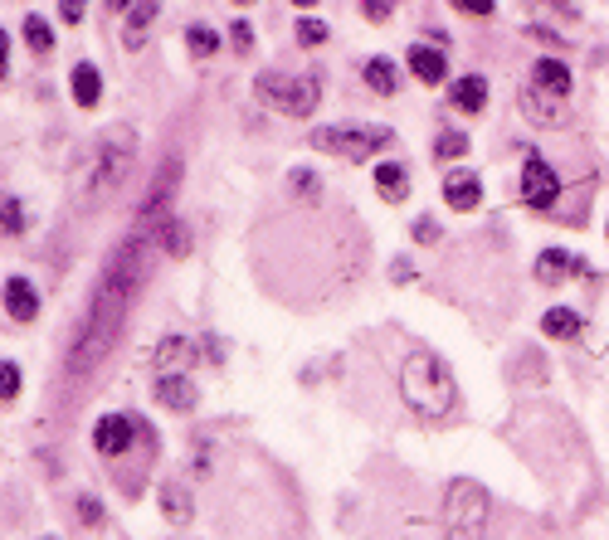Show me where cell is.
Segmentation results:
<instances>
[{
    "mask_svg": "<svg viewBox=\"0 0 609 540\" xmlns=\"http://www.w3.org/2000/svg\"><path fill=\"white\" fill-rule=\"evenodd\" d=\"M132 438H137V419H127V414H103L98 429H93V448H98L103 458H117V453L132 448Z\"/></svg>",
    "mask_w": 609,
    "mask_h": 540,
    "instance_id": "ba28073f",
    "label": "cell"
},
{
    "mask_svg": "<svg viewBox=\"0 0 609 540\" xmlns=\"http://www.w3.org/2000/svg\"><path fill=\"white\" fill-rule=\"evenodd\" d=\"M49 540H54V536H49Z\"/></svg>",
    "mask_w": 609,
    "mask_h": 540,
    "instance_id": "7bdbcfd3",
    "label": "cell"
},
{
    "mask_svg": "<svg viewBox=\"0 0 609 540\" xmlns=\"http://www.w3.org/2000/svg\"><path fill=\"white\" fill-rule=\"evenodd\" d=\"M444 536L449 540L488 536V492L473 477H454L444 487Z\"/></svg>",
    "mask_w": 609,
    "mask_h": 540,
    "instance_id": "277c9868",
    "label": "cell"
},
{
    "mask_svg": "<svg viewBox=\"0 0 609 540\" xmlns=\"http://www.w3.org/2000/svg\"><path fill=\"white\" fill-rule=\"evenodd\" d=\"M288 185H293V190H303V200H312V195L322 190V180L312 176V171H293V176H288Z\"/></svg>",
    "mask_w": 609,
    "mask_h": 540,
    "instance_id": "4dcf8cb0",
    "label": "cell"
},
{
    "mask_svg": "<svg viewBox=\"0 0 609 540\" xmlns=\"http://www.w3.org/2000/svg\"><path fill=\"white\" fill-rule=\"evenodd\" d=\"M361 5H366V15H371V20H385L395 0H361Z\"/></svg>",
    "mask_w": 609,
    "mask_h": 540,
    "instance_id": "8d00e7d4",
    "label": "cell"
},
{
    "mask_svg": "<svg viewBox=\"0 0 609 540\" xmlns=\"http://www.w3.org/2000/svg\"><path fill=\"white\" fill-rule=\"evenodd\" d=\"M454 10H463V15H493V0H454Z\"/></svg>",
    "mask_w": 609,
    "mask_h": 540,
    "instance_id": "836d02e7",
    "label": "cell"
},
{
    "mask_svg": "<svg viewBox=\"0 0 609 540\" xmlns=\"http://www.w3.org/2000/svg\"><path fill=\"white\" fill-rule=\"evenodd\" d=\"M156 404H166V409H176V414H191L200 395H195V385L186 375H176V370H166L161 380H156Z\"/></svg>",
    "mask_w": 609,
    "mask_h": 540,
    "instance_id": "30bf717a",
    "label": "cell"
},
{
    "mask_svg": "<svg viewBox=\"0 0 609 540\" xmlns=\"http://www.w3.org/2000/svg\"><path fill=\"white\" fill-rule=\"evenodd\" d=\"M0 399L10 404V399H20V365L15 360H5L0 365Z\"/></svg>",
    "mask_w": 609,
    "mask_h": 540,
    "instance_id": "f546056e",
    "label": "cell"
},
{
    "mask_svg": "<svg viewBox=\"0 0 609 540\" xmlns=\"http://www.w3.org/2000/svg\"><path fill=\"white\" fill-rule=\"evenodd\" d=\"M186 44H191L195 59H210V54L220 49V35H215L210 25H191V30H186Z\"/></svg>",
    "mask_w": 609,
    "mask_h": 540,
    "instance_id": "d4e9b609",
    "label": "cell"
},
{
    "mask_svg": "<svg viewBox=\"0 0 609 540\" xmlns=\"http://www.w3.org/2000/svg\"><path fill=\"white\" fill-rule=\"evenodd\" d=\"M405 64L415 73L419 83H444L449 78V59H444V49H434V44H415L410 54H405Z\"/></svg>",
    "mask_w": 609,
    "mask_h": 540,
    "instance_id": "7c38bea8",
    "label": "cell"
},
{
    "mask_svg": "<svg viewBox=\"0 0 609 540\" xmlns=\"http://www.w3.org/2000/svg\"><path fill=\"white\" fill-rule=\"evenodd\" d=\"M517 103H522V112H527V122H536V127H556V122H566V108H561V98H556V93L527 88Z\"/></svg>",
    "mask_w": 609,
    "mask_h": 540,
    "instance_id": "4fadbf2b",
    "label": "cell"
},
{
    "mask_svg": "<svg viewBox=\"0 0 609 540\" xmlns=\"http://www.w3.org/2000/svg\"><path fill=\"white\" fill-rule=\"evenodd\" d=\"M161 249H171V253H186L191 249V239H186V224H161Z\"/></svg>",
    "mask_w": 609,
    "mask_h": 540,
    "instance_id": "f1b7e54d",
    "label": "cell"
},
{
    "mask_svg": "<svg viewBox=\"0 0 609 540\" xmlns=\"http://www.w3.org/2000/svg\"><path fill=\"white\" fill-rule=\"evenodd\" d=\"M186 356H191L186 336H166V341L156 346V365H161V375H166V370H176V365H181Z\"/></svg>",
    "mask_w": 609,
    "mask_h": 540,
    "instance_id": "603a6c76",
    "label": "cell"
},
{
    "mask_svg": "<svg viewBox=\"0 0 609 540\" xmlns=\"http://www.w3.org/2000/svg\"><path fill=\"white\" fill-rule=\"evenodd\" d=\"M59 15H64L69 25H78V20H83V0H59Z\"/></svg>",
    "mask_w": 609,
    "mask_h": 540,
    "instance_id": "d590c367",
    "label": "cell"
},
{
    "mask_svg": "<svg viewBox=\"0 0 609 540\" xmlns=\"http://www.w3.org/2000/svg\"><path fill=\"white\" fill-rule=\"evenodd\" d=\"M0 73L10 78V35H0Z\"/></svg>",
    "mask_w": 609,
    "mask_h": 540,
    "instance_id": "ab89813d",
    "label": "cell"
},
{
    "mask_svg": "<svg viewBox=\"0 0 609 540\" xmlns=\"http://www.w3.org/2000/svg\"><path fill=\"white\" fill-rule=\"evenodd\" d=\"M376 190H381L385 200H405V195H410V171H405L400 161L376 166Z\"/></svg>",
    "mask_w": 609,
    "mask_h": 540,
    "instance_id": "d6986e66",
    "label": "cell"
},
{
    "mask_svg": "<svg viewBox=\"0 0 609 540\" xmlns=\"http://www.w3.org/2000/svg\"><path fill=\"white\" fill-rule=\"evenodd\" d=\"M366 88H371L376 98H390V93L400 88V78H395V64H390V59H371V64H366Z\"/></svg>",
    "mask_w": 609,
    "mask_h": 540,
    "instance_id": "44dd1931",
    "label": "cell"
},
{
    "mask_svg": "<svg viewBox=\"0 0 609 540\" xmlns=\"http://www.w3.org/2000/svg\"><path fill=\"white\" fill-rule=\"evenodd\" d=\"M556 195H561L556 171H551L541 156H527V166H522V200H527L532 210H546V205H556Z\"/></svg>",
    "mask_w": 609,
    "mask_h": 540,
    "instance_id": "52a82bcc",
    "label": "cell"
},
{
    "mask_svg": "<svg viewBox=\"0 0 609 540\" xmlns=\"http://www.w3.org/2000/svg\"><path fill=\"white\" fill-rule=\"evenodd\" d=\"M463 151H468V137H463V132H439V137H434V156H439V161H458Z\"/></svg>",
    "mask_w": 609,
    "mask_h": 540,
    "instance_id": "484cf974",
    "label": "cell"
},
{
    "mask_svg": "<svg viewBox=\"0 0 609 540\" xmlns=\"http://www.w3.org/2000/svg\"><path fill=\"white\" fill-rule=\"evenodd\" d=\"M541 331H546L551 341H571V336H580V312H571V307H551V312L541 317Z\"/></svg>",
    "mask_w": 609,
    "mask_h": 540,
    "instance_id": "ffe728a7",
    "label": "cell"
},
{
    "mask_svg": "<svg viewBox=\"0 0 609 540\" xmlns=\"http://www.w3.org/2000/svg\"><path fill=\"white\" fill-rule=\"evenodd\" d=\"M5 312L15 317V322H35L39 317V292L25 283V278H10L5 283Z\"/></svg>",
    "mask_w": 609,
    "mask_h": 540,
    "instance_id": "5bb4252c",
    "label": "cell"
},
{
    "mask_svg": "<svg viewBox=\"0 0 609 540\" xmlns=\"http://www.w3.org/2000/svg\"><path fill=\"white\" fill-rule=\"evenodd\" d=\"M415 239H419V244H434V239H439V224H434V219H419Z\"/></svg>",
    "mask_w": 609,
    "mask_h": 540,
    "instance_id": "e575fe53",
    "label": "cell"
},
{
    "mask_svg": "<svg viewBox=\"0 0 609 540\" xmlns=\"http://www.w3.org/2000/svg\"><path fill=\"white\" fill-rule=\"evenodd\" d=\"M293 5H298V10H312V5H317V0H293Z\"/></svg>",
    "mask_w": 609,
    "mask_h": 540,
    "instance_id": "60d3db41",
    "label": "cell"
},
{
    "mask_svg": "<svg viewBox=\"0 0 609 540\" xmlns=\"http://www.w3.org/2000/svg\"><path fill=\"white\" fill-rule=\"evenodd\" d=\"M161 516L176 521V526H186L191 521V497L181 487H161Z\"/></svg>",
    "mask_w": 609,
    "mask_h": 540,
    "instance_id": "7402d4cb",
    "label": "cell"
},
{
    "mask_svg": "<svg viewBox=\"0 0 609 540\" xmlns=\"http://www.w3.org/2000/svg\"><path fill=\"white\" fill-rule=\"evenodd\" d=\"M69 83H74V103H78V108H98V98H103V73L93 69V64H74Z\"/></svg>",
    "mask_w": 609,
    "mask_h": 540,
    "instance_id": "ac0fdd59",
    "label": "cell"
},
{
    "mask_svg": "<svg viewBox=\"0 0 609 540\" xmlns=\"http://www.w3.org/2000/svg\"><path fill=\"white\" fill-rule=\"evenodd\" d=\"M390 273H395V283H410V278H415V268H410L405 258H395V268H390Z\"/></svg>",
    "mask_w": 609,
    "mask_h": 540,
    "instance_id": "f35d334b",
    "label": "cell"
},
{
    "mask_svg": "<svg viewBox=\"0 0 609 540\" xmlns=\"http://www.w3.org/2000/svg\"><path fill=\"white\" fill-rule=\"evenodd\" d=\"M532 88H541V93H556V98H566L571 93V69L561 64V59H541L532 69Z\"/></svg>",
    "mask_w": 609,
    "mask_h": 540,
    "instance_id": "e0dca14e",
    "label": "cell"
},
{
    "mask_svg": "<svg viewBox=\"0 0 609 540\" xmlns=\"http://www.w3.org/2000/svg\"><path fill=\"white\" fill-rule=\"evenodd\" d=\"M532 5H546V10H561V15H575V0H532Z\"/></svg>",
    "mask_w": 609,
    "mask_h": 540,
    "instance_id": "74e56055",
    "label": "cell"
},
{
    "mask_svg": "<svg viewBox=\"0 0 609 540\" xmlns=\"http://www.w3.org/2000/svg\"><path fill=\"white\" fill-rule=\"evenodd\" d=\"M312 146L327 156H342V161H366L390 146V127H322V132H312Z\"/></svg>",
    "mask_w": 609,
    "mask_h": 540,
    "instance_id": "8992f818",
    "label": "cell"
},
{
    "mask_svg": "<svg viewBox=\"0 0 609 540\" xmlns=\"http://www.w3.org/2000/svg\"><path fill=\"white\" fill-rule=\"evenodd\" d=\"M25 44H30L35 54H49V49H54V30L44 25V15H25Z\"/></svg>",
    "mask_w": 609,
    "mask_h": 540,
    "instance_id": "cb8c5ba5",
    "label": "cell"
},
{
    "mask_svg": "<svg viewBox=\"0 0 609 540\" xmlns=\"http://www.w3.org/2000/svg\"><path fill=\"white\" fill-rule=\"evenodd\" d=\"M605 234H609V229H605Z\"/></svg>",
    "mask_w": 609,
    "mask_h": 540,
    "instance_id": "ee69618b",
    "label": "cell"
},
{
    "mask_svg": "<svg viewBox=\"0 0 609 540\" xmlns=\"http://www.w3.org/2000/svg\"><path fill=\"white\" fill-rule=\"evenodd\" d=\"M137 283H142V239L122 244V249L113 253V263H108V273H103V283H98L93 312H88V322H83V336H78L74 356H69V365H74L78 375H83V370H93V365L103 360V351L113 346L117 322H122V312H127V297L137 292Z\"/></svg>",
    "mask_w": 609,
    "mask_h": 540,
    "instance_id": "6da1fadb",
    "label": "cell"
},
{
    "mask_svg": "<svg viewBox=\"0 0 609 540\" xmlns=\"http://www.w3.org/2000/svg\"><path fill=\"white\" fill-rule=\"evenodd\" d=\"M132 151H137V132H127V127L103 132L88 151V166H83V195L108 200L113 190H122V180L132 171Z\"/></svg>",
    "mask_w": 609,
    "mask_h": 540,
    "instance_id": "3957f363",
    "label": "cell"
},
{
    "mask_svg": "<svg viewBox=\"0 0 609 540\" xmlns=\"http://www.w3.org/2000/svg\"><path fill=\"white\" fill-rule=\"evenodd\" d=\"M259 98L268 108L288 112V117H312L317 103H322V73L303 69V73H278L268 69L259 73Z\"/></svg>",
    "mask_w": 609,
    "mask_h": 540,
    "instance_id": "5b68a950",
    "label": "cell"
},
{
    "mask_svg": "<svg viewBox=\"0 0 609 540\" xmlns=\"http://www.w3.org/2000/svg\"><path fill=\"white\" fill-rule=\"evenodd\" d=\"M454 103L478 117V112L488 108V78H483V73H463V78H454Z\"/></svg>",
    "mask_w": 609,
    "mask_h": 540,
    "instance_id": "2e32d148",
    "label": "cell"
},
{
    "mask_svg": "<svg viewBox=\"0 0 609 540\" xmlns=\"http://www.w3.org/2000/svg\"><path fill=\"white\" fill-rule=\"evenodd\" d=\"M293 35H298L303 49H317V44H327V25H322V20H298V30H293Z\"/></svg>",
    "mask_w": 609,
    "mask_h": 540,
    "instance_id": "83f0119b",
    "label": "cell"
},
{
    "mask_svg": "<svg viewBox=\"0 0 609 540\" xmlns=\"http://www.w3.org/2000/svg\"><path fill=\"white\" fill-rule=\"evenodd\" d=\"M444 200H449V210H458V215L478 210V200H483V180L473 176V171H454V176L444 180Z\"/></svg>",
    "mask_w": 609,
    "mask_h": 540,
    "instance_id": "8fae6325",
    "label": "cell"
},
{
    "mask_svg": "<svg viewBox=\"0 0 609 540\" xmlns=\"http://www.w3.org/2000/svg\"><path fill=\"white\" fill-rule=\"evenodd\" d=\"M575 273H580V258L566 249H546L536 258V278H541V283H566Z\"/></svg>",
    "mask_w": 609,
    "mask_h": 540,
    "instance_id": "9a60e30c",
    "label": "cell"
},
{
    "mask_svg": "<svg viewBox=\"0 0 609 540\" xmlns=\"http://www.w3.org/2000/svg\"><path fill=\"white\" fill-rule=\"evenodd\" d=\"M117 10H122V39H127V49H142L147 44V25L156 20V0H113Z\"/></svg>",
    "mask_w": 609,
    "mask_h": 540,
    "instance_id": "9c48e42d",
    "label": "cell"
},
{
    "mask_svg": "<svg viewBox=\"0 0 609 540\" xmlns=\"http://www.w3.org/2000/svg\"><path fill=\"white\" fill-rule=\"evenodd\" d=\"M78 521H83V526H98V521H103V502H93V497H78Z\"/></svg>",
    "mask_w": 609,
    "mask_h": 540,
    "instance_id": "1f68e13d",
    "label": "cell"
},
{
    "mask_svg": "<svg viewBox=\"0 0 609 540\" xmlns=\"http://www.w3.org/2000/svg\"><path fill=\"white\" fill-rule=\"evenodd\" d=\"M239 5H249V0H239Z\"/></svg>",
    "mask_w": 609,
    "mask_h": 540,
    "instance_id": "b9f144b4",
    "label": "cell"
},
{
    "mask_svg": "<svg viewBox=\"0 0 609 540\" xmlns=\"http://www.w3.org/2000/svg\"><path fill=\"white\" fill-rule=\"evenodd\" d=\"M0 224H5V234H25V210H20V200H15V195H5V205H0Z\"/></svg>",
    "mask_w": 609,
    "mask_h": 540,
    "instance_id": "4316f807",
    "label": "cell"
},
{
    "mask_svg": "<svg viewBox=\"0 0 609 540\" xmlns=\"http://www.w3.org/2000/svg\"><path fill=\"white\" fill-rule=\"evenodd\" d=\"M400 399L415 409L419 419H449L458 404V385H454V370L434 351H410L400 360Z\"/></svg>",
    "mask_w": 609,
    "mask_h": 540,
    "instance_id": "7a4b0ae2",
    "label": "cell"
},
{
    "mask_svg": "<svg viewBox=\"0 0 609 540\" xmlns=\"http://www.w3.org/2000/svg\"><path fill=\"white\" fill-rule=\"evenodd\" d=\"M229 39H234V49H239V54H249V49H254V30H249L244 20H239V25L229 30Z\"/></svg>",
    "mask_w": 609,
    "mask_h": 540,
    "instance_id": "d6a6232c",
    "label": "cell"
}]
</instances>
